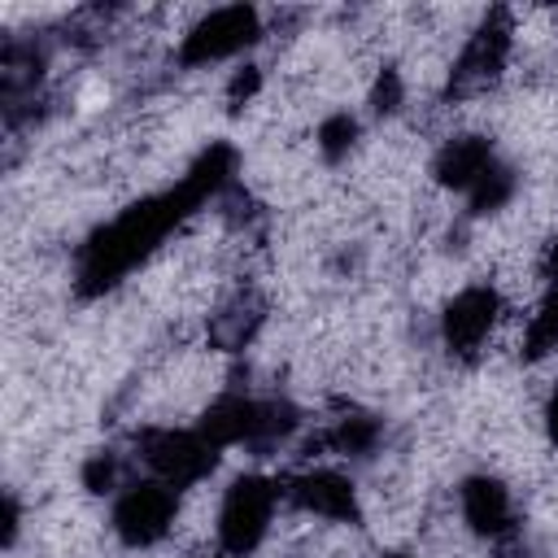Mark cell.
I'll use <instances>...</instances> for the list:
<instances>
[{
  "label": "cell",
  "mask_w": 558,
  "mask_h": 558,
  "mask_svg": "<svg viewBox=\"0 0 558 558\" xmlns=\"http://www.w3.org/2000/svg\"><path fill=\"white\" fill-rule=\"evenodd\" d=\"M231 148L227 144H214L209 153H201V161L183 174L179 187L161 192V196H148L140 205H131L122 218H113L105 231H96L78 257V288L92 296V292H105L113 288L179 218H187L209 192H218L231 174Z\"/></svg>",
  "instance_id": "1"
},
{
  "label": "cell",
  "mask_w": 558,
  "mask_h": 558,
  "mask_svg": "<svg viewBox=\"0 0 558 558\" xmlns=\"http://www.w3.org/2000/svg\"><path fill=\"white\" fill-rule=\"evenodd\" d=\"M296 427V410L279 401H248V397H222L205 410L201 436L209 445H235V440H275Z\"/></svg>",
  "instance_id": "2"
},
{
  "label": "cell",
  "mask_w": 558,
  "mask_h": 558,
  "mask_svg": "<svg viewBox=\"0 0 558 558\" xmlns=\"http://www.w3.org/2000/svg\"><path fill=\"white\" fill-rule=\"evenodd\" d=\"M275 510V484L262 475H244L231 484L227 501H222V519H218V536L227 554H248L270 523Z\"/></svg>",
  "instance_id": "3"
},
{
  "label": "cell",
  "mask_w": 558,
  "mask_h": 558,
  "mask_svg": "<svg viewBox=\"0 0 558 558\" xmlns=\"http://www.w3.org/2000/svg\"><path fill=\"white\" fill-rule=\"evenodd\" d=\"M218 445H209L205 436L192 432H144L140 436V453L144 462L161 475V484H192L214 466Z\"/></svg>",
  "instance_id": "4"
},
{
  "label": "cell",
  "mask_w": 558,
  "mask_h": 558,
  "mask_svg": "<svg viewBox=\"0 0 558 558\" xmlns=\"http://www.w3.org/2000/svg\"><path fill=\"white\" fill-rule=\"evenodd\" d=\"M253 39H257V13L244 9V4H231V9H218L205 22H196L192 35L183 39V52L179 57L187 65H205V61H218V57L240 52Z\"/></svg>",
  "instance_id": "5"
},
{
  "label": "cell",
  "mask_w": 558,
  "mask_h": 558,
  "mask_svg": "<svg viewBox=\"0 0 558 558\" xmlns=\"http://www.w3.org/2000/svg\"><path fill=\"white\" fill-rule=\"evenodd\" d=\"M174 519V493L170 484H135L122 493L118 510H113V527L126 545H153L166 536Z\"/></svg>",
  "instance_id": "6"
},
{
  "label": "cell",
  "mask_w": 558,
  "mask_h": 558,
  "mask_svg": "<svg viewBox=\"0 0 558 558\" xmlns=\"http://www.w3.org/2000/svg\"><path fill=\"white\" fill-rule=\"evenodd\" d=\"M506 48H510V31L501 26V17H497V22H484V26L475 31V39L466 44L462 61L453 65L449 92H453V96H466V92L488 87V83L501 74V65H506Z\"/></svg>",
  "instance_id": "7"
},
{
  "label": "cell",
  "mask_w": 558,
  "mask_h": 558,
  "mask_svg": "<svg viewBox=\"0 0 558 558\" xmlns=\"http://www.w3.org/2000/svg\"><path fill=\"white\" fill-rule=\"evenodd\" d=\"M497 318V292L488 288H466L462 296H453V305L445 310V344L453 353H475L480 340L488 336Z\"/></svg>",
  "instance_id": "8"
},
{
  "label": "cell",
  "mask_w": 558,
  "mask_h": 558,
  "mask_svg": "<svg viewBox=\"0 0 558 558\" xmlns=\"http://www.w3.org/2000/svg\"><path fill=\"white\" fill-rule=\"evenodd\" d=\"M288 497L314 514H327V519H357V497H353V484L336 471H305L296 480H288Z\"/></svg>",
  "instance_id": "9"
},
{
  "label": "cell",
  "mask_w": 558,
  "mask_h": 558,
  "mask_svg": "<svg viewBox=\"0 0 558 558\" xmlns=\"http://www.w3.org/2000/svg\"><path fill=\"white\" fill-rule=\"evenodd\" d=\"M493 166V148L484 135H462V140H449L436 157V179L445 187H475L484 179V170Z\"/></svg>",
  "instance_id": "10"
},
{
  "label": "cell",
  "mask_w": 558,
  "mask_h": 558,
  "mask_svg": "<svg viewBox=\"0 0 558 558\" xmlns=\"http://www.w3.org/2000/svg\"><path fill=\"white\" fill-rule=\"evenodd\" d=\"M462 510H466V523L480 532V536H497L510 527V497L497 480H466L462 488Z\"/></svg>",
  "instance_id": "11"
},
{
  "label": "cell",
  "mask_w": 558,
  "mask_h": 558,
  "mask_svg": "<svg viewBox=\"0 0 558 558\" xmlns=\"http://www.w3.org/2000/svg\"><path fill=\"white\" fill-rule=\"evenodd\" d=\"M262 323V301L257 296H235L218 318H214V340L222 349H240Z\"/></svg>",
  "instance_id": "12"
},
{
  "label": "cell",
  "mask_w": 558,
  "mask_h": 558,
  "mask_svg": "<svg viewBox=\"0 0 558 558\" xmlns=\"http://www.w3.org/2000/svg\"><path fill=\"white\" fill-rule=\"evenodd\" d=\"M549 349H558V240L549 248V296L527 331V357H545Z\"/></svg>",
  "instance_id": "13"
},
{
  "label": "cell",
  "mask_w": 558,
  "mask_h": 558,
  "mask_svg": "<svg viewBox=\"0 0 558 558\" xmlns=\"http://www.w3.org/2000/svg\"><path fill=\"white\" fill-rule=\"evenodd\" d=\"M510 192H514V174L493 161V166L484 170V179L471 187V209H475V214H488V209H497L501 201H510Z\"/></svg>",
  "instance_id": "14"
},
{
  "label": "cell",
  "mask_w": 558,
  "mask_h": 558,
  "mask_svg": "<svg viewBox=\"0 0 558 558\" xmlns=\"http://www.w3.org/2000/svg\"><path fill=\"white\" fill-rule=\"evenodd\" d=\"M353 135H357V126H353V118H349V113H336V118H327V122H323V131H318V140H323V153H327V157H340V153L353 144Z\"/></svg>",
  "instance_id": "15"
},
{
  "label": "cell",
  "mask_w": 558,
  "mask_h": 558,
  "mask_svg": "<svg viewBox=\"0 0 558 558\" xmlns=\"http://www.w3.org/2000/svg\"><path fill=\"white\" fill-rule=\"evenodd\" d=\"M331 440H336L344 453H362V449H371V440H375V423H371V418H344Z\"/></svg>",
  "instance_id": "16"
},
{
  "label": "cell",
  "mask_w": 558,
  "mask_h": 558,
  "mask_svg": "<svg viewBox=\"0 0 558 558\" xmlns=\"http://www.w3.org/2000/svg\"><path fill=\"white\" fill-rule=\"evenodd\" d=\"M83 480H87V488H92V493L113 488V480H118V462H113V453H96V458L87 462Z\"/></svg>",
  "instance_id": "17"
},
{
  "label": "cell",
  "mask_w": 558,
  "mask_h": 558,
  "mask_svg": "<svg viewBox=\"0 0 558 558\" xmlns=\"http://www.w3.org/2000/svg\"><path fill=\"white\" fill-rule=\"evenodd\" d=\"M397 96H401V83L392 70H384V78L375 87V109H397Z\"/></svg>",
  "instance_id": "18"
},
{
  "label": "cell",
  "mask_w": 558,
  "mask_h": 558,
  "mask_svg": "<svg viewBox=\"0 0 558 558\" xmlns=\"http://www.w3.org/2000/svg\"><path fill=\"white\" fill-rule=\"evenodd\" d=\"M253 87H257V70H244V74H235V83H231V100L248 96Z\"/></svg>",
  "instance_id": "19"
},
{
  "label": "cell",
  "mask_w": 558,
  "mask_h": 558,
  "mask_svg": "<svg viewBox=\"0 0 558 558\" xmlns=\"http://www.w3.org/2000/svg\"><path fill=\"white\" fill-rule=\"evenodd\" d=\"M545 418H549V436H554V440H558V397H554V401H549V414H545Z\"/></svg>",
  "instance_id": "20"
}]
</instances>
